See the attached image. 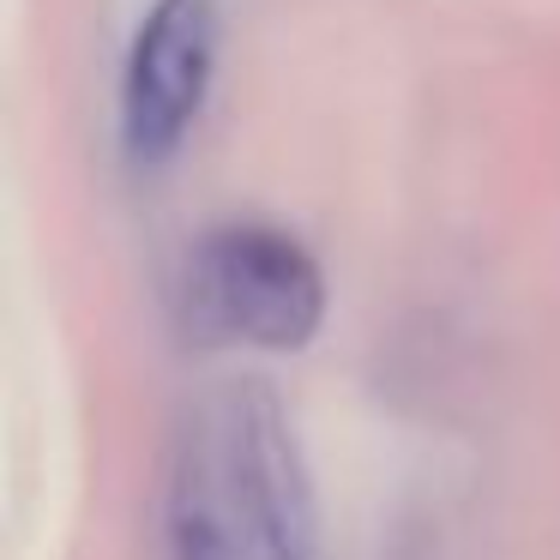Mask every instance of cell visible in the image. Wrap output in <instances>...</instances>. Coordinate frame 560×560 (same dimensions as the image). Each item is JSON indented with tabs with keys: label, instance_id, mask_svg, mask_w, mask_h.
<instances>
[{
	"label": "cell",
	"instance_id": "obj_2",
	"mask_svg": "<svg viewBox=\"0 0 560 560\" xmlns=\"http://www.w3.org/2000/svg\"><path fill=\"white\" fill-rule=\"evenodd\" d=\"M182 319L199 343L302 350L326 319V271L266 218L211 223L182 266Z\"/></svg>",
	"mask_w": 560,
	"mask_h": 560
},
{
	"label": "cell",
	"instance_id": "obj_1",
	"mask_svg": "<svg viewBox=\"0 0 560 560\" xmlns=\"http://www.w3.org/2000/svg\"><path fill=\"white\" fill-rule=\"evenodd\" d=\"M170 560H319V512L283 398L254 374L199 386L163 458Z\"/></svg>",
	"mask_w": 560,
	"mask_h": 560
},
{
	"label": "cell",
	"instance_id": "obj_3",
	"mask_svg": "<svg viewBox=\"0 0 560 560\" xmlns=\"http://www.w3.org/2000/svg\"><path fill=\"white\" fill-rule=\"evenodd\" d=\"M223 13L218 0H151L121 55V151L133 170H163L194 133L218 79Z\"/></svg>",
	"mask_w": 560,
	"mask_h": 560
}]
</instances>
